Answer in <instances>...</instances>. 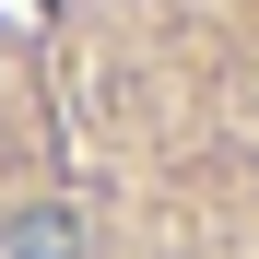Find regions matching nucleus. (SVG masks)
Returning a JSON list of instances; mask_svg holds the SVG:
<instances>
[{
	"label": "nucleus",
	"mask_w": 259,
	"mask_h": 259,
	"mask_svg": "<svg viewBox=\"0 0 259 259\" xmlns=\"http://www.w3.org/2000/svg\"><path fill=\"white\" fill-rule=\"evenodd\" d=\"M0 259H259V0H0Z\"/></svg>",
	"instance_id": "nucleus-1"
}]
</instances>
